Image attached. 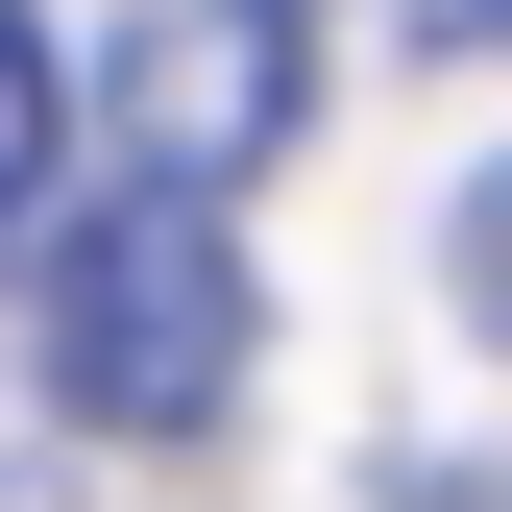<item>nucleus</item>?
Segmentation results:
<instances>
[{
    "instance_id": "nucleus-1",
    "label": "nucleus",
    "mask_w": 512,
    "mask_h": 512,
    "mask_svg": "<svg viewBox=\"0 0 512 512\" xmlns=\"http://www.w3.org/2000/svg\"><path fill=\"white\" fill-rule=\"evenodd\" d=\"M25 366H49V415H74V439H220V415H244V366H269L244 196L98 171V196L25 244Z\"/></svg>"
},
{
    "instance_id": "nucleus-2",
    "label": "nucleus",
    "mask_w": 512,
    "mask_h": 512,
    "mask_svg": "<svg viewBox=\"0 0 512 512\" xmlns=\"http://www.w3.org/2000/svg\"><path fill=\"white\" fill-rule=\"evenodd\" d=\"M317 122V0H122L98 25V147L171 196H244Z\"/></svg>"
},
{
    "instance_id": "nucleus-3",
    "label": "nucleus",
    "mask_w": 512,
    "mask_h": 512,
    "mask_svg": "<svg viewBox=\"0 0 512 512\" xmlns=\"http://www.w3.org/2000/svg\"><path fill=\"white\" fill-rule=\"evenodd\" d=\"M74 122H98V74L49 49V0H0V269L74 220Z\"/></svg>"
},
{
    "instance_id": "nucleus-4",
    "label": "nucleus",
    "mask_w": 512,
    "mask_h": 512,
    "mask_svg": "<svg viewBox=\"0 0 512 512\" xmlns=\"http://www.w3.org/2000/svg\"><path fill=\"white\" fill-rule=\"evenodd\" d=\"M439 293H464V342H512V147L439 196Z\"/></svg>"
},
{
    "instance_id": "nucleus-5",
    "label": "nucleus",
    "mask_w": 512,
    "mask_h": 512,
    "mask_svg": "<svg viewBox=\"0 0 512 512\" xmlns=\"http://www.w3.org/2000/svg\"><path fill=\"white\" fill-rule=\"evenodd\" d=\"M439 49H512V0H439Z\"/></svg>"
},
{
    "instance_id": "nucleus-6",
    "label": "nucleus",
    "mask_w": 512,
    "mask_h": 512,
    "mask_svg": "<svg viewBox=\"0 0 512 512\" xmlns=\"http://www.w3.org/2000/svg\"><path fill=\"white\" fill-rule=\"evenodd\" d=\"M415 512H488V488H464V464H415Z\"/></svg>"
}]
</instances>
